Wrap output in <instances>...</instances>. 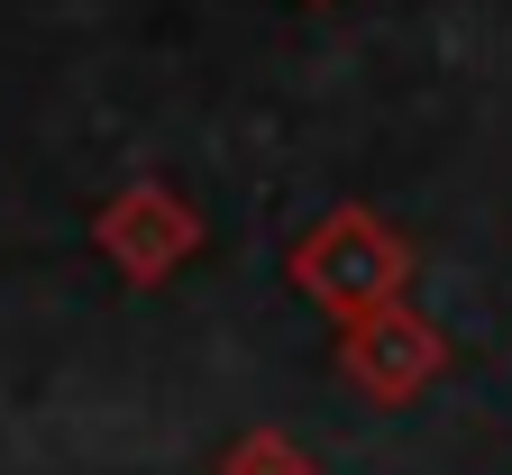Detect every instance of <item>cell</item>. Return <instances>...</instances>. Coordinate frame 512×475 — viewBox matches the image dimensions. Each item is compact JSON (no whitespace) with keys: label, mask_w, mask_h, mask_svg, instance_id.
Returning a JSON list of instances; mask_svg holds the SVG:
<instances>
[{"label":"cell","mask_w":512,"mask_h":475,"mask_svg":"<svg viewBox=\"0 0 512 475\" xmlns=\"http://www.w3.org/2000/svg\"><path fill=\"white\" fill-rule=\"evenodd\" d=\"M439 366H448V338H439V320H421L412 302H384V311H366V320L339 329V375H348V393L384 402V412L412 402V393H430Z\"/></svg>","instance_id":"2"},{"label":"cell","mask_w":512,"mask_h":475,"mask_svg":"<svg viewBox=\"0 0 512 475\" xmlns=\"http://www.w3.org/2000/svg\"><path fill=\"white\" fill-rule=\"evenodd\" d=\"M220 475H320V457H311L293 430L256 421V430H238V439L220 448Z\"/></svg>","instance_id":"4"},{"label":"cell","mask_w":512,"mask_h":475,"mask_svg":"<svg viewBox=\"0 0 512 475\" xmlns=\"http://www.w3.org/2000/svg\"><path fill=\"white\" fill-rule=\"evenodd\" d=\"M284 275L311 311H330L339 329L384 311V302H403L412 284V247L384 229L375 211H330V220H311L293 247H284Z\"/></svg>","instance_id":"1"},{"label":"cell","mask_w":512,"mask_h":475,"mask_svg":"<svg viewBox=\"0 0 512 475\" xmlns=\"http://www.w3.org/2000/svg\"><path fill=\"white\" fill-rule=\"evenodd\" d=\"M101 256L119 265V284H165L174 265L202 247V220H192V201L165 192V183H128L101 201V220H92Z\"/></svg>","instance_id":"3"}]
</instances>
